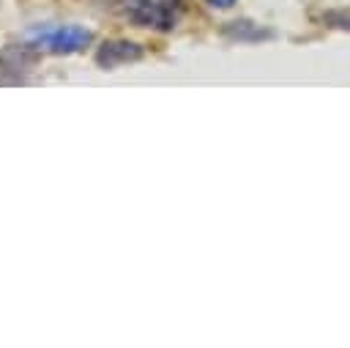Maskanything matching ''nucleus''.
<instances>
[{"label": "nucleus", "mask_w": 350, "mask_h": 348, "mask_svg": "<svg viewBox=\"0 0 350 348\" xmlns=\"http://www.w3.org/2000/svg\"><path fill=\"white\" fill-rule=\"evenodd\" d=\"M227 33L238 41H260V38H271V30H262L254 22H232L227 27Z\"/></svg>", "instance_id": "7ed1b4c3"}, {"label": "nucleus", "mask_w": 350, "mask_h": 348, "mask_svg": "<svg viewBox=\"0 0 350 348\" xmlns=\"http://www.w3.org/2000/svg\"><path fill=\"white\" fill-rule=\"evenodd\" d=\"M336 27H350V14H342L339 16V25Z\"/></svg>", "instance_id": "39448f33"}, {"label": "nucleus", "mask_w": 350, "mask_h": 348, "mask_svg": "<svg viewBox=\"0 0 350 348\" xmlns=\"http://www.w3.org/2000/svg\"><path fill=\"white\" fill-rule=\"evenodd\" d=\"M22 38L27 47L41 49V52L74 55V52H82L85 47H90L93 33L79 25H36V27L25 30Z\"/></svg>", "instance_id": "f257e3e1"}, {"label": "nucleus", "mask_w": 350, "mask_h": 348, "mask_svg": "<svg viewBox=\"0 0 350 348\" xmlns=\"http://www.w3.org/2000/svg\"><path fill=\"white\" fill-rule=\"evenodd\" d=\"M211 5H216V8H230V5H235V0H208Z\"/></svg>", "instance_id": "20e7f679"}, {"label": "nucleus", "mask_w": 350, "mask_h": 348, "mask_svg": "<svg viewBox=\"0 0 350 348\" xmlns=\"http://www.w3.org/2000/svg\"><path fill=\"white\" fill-rule=\"evenodd\" d=\"M145 55V49L134 41H126V38H118V41H104L96 52V63L104 69V71H115L126 63H134Z\"/></svg>", "instance_id": "f03ea898"}]
</instances>
